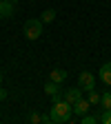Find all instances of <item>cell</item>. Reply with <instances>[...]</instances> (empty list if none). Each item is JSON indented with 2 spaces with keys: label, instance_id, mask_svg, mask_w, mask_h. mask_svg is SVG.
I'll use <instances>...</instances> for the list:
<instances>
[{
  "label": "cell",
  "instance_id": "12",
  "mask_svg": "<svg viewBox=\"0 0 111 124\" xmlns=\"http://www.w3.org/2000/svg\"><path fill=\"white\" fill-rule=\"evenodd\" d=\"M89 93V104H100V93L96 91V89H91V91H87Z\"/></svg>",
  "mask_w": 111,
  "mask_h": 124
},
{
  "label": "cell",
  "instance_id": "17",
  "mask_svg": "<svg viewBox=\"0 0 111 124\" xmlns=\"http://www.w3.org/2000/svg\"><path fill=\"white\" fill-rule=\"evenodd\" d=\"M5 98H7V91H5V89H0V100H5Z\"/></svg>",
  "mask_w": 111,
  "mask_h": 124
},
{
  "label": "cell",
  "instance_id": "15",
  "mask_svg": "<svg viewBox=\"0 0 111 124\" xmlns=\"http://www.w3.org/2000/svg\"><path fill=\"white\" fill-rule=\"evenodd\" d=\"M40 122L42 124H51V115H40Z\"/></svg>",
  "mask_w": 111,
  "mask_h": 124
},
{
  "label": "cell",
  "instance_id": "4",
  "mask_svg": "<svg viewBox=\"0 0 111 124\" xmlns=\"http://www.w3.org/2000/svg\"><path fill=\"white\" fill-rule=\"evenodd\" d=\"M13 2L11 0H0V20H5V18H11L13 16Z\"/></svg>",
  "mask_w": 111,
  "mask_h": 124
},
{
  "label": "cell",
  "instance_id": "2",
  "mask_svg": "<svg viewBox=\"0 0 111 124\" xmlns=\"http://www.w3.org/2000/svg\"><path fill=\"white\" fill-rule=\"evenodd\" d=\"M22 33H25L27 40H38V38L42 36V22H40V18H31V20H27L25 27H22Z\"/></svg>",
  "mask_w": 111,
  "mask_h": 124
},
{
  "label": "cell",
  "instance_id": "14",
  "mask_svg": "<svg viewBox=\"0 0 111 124\" xmlns=\"http://www.w3.org/2000/svg\"><path fill=\"white\" fill-rule=\"evenodd\" d=\"M98 122H102V124H111V111H104V108H102V115L98 117Z\"/></svg>",
  "mask_w": 111,
  "mask_h": 124
},
{
  "label": "cell",
  "instance_id": "5",
  "mask_svg": "<svg viewBox=\"0 0 111 124\" xmlns=\"http://www.w3.org/2000/svg\"><path fill=\"white\" fill-rule=\"evenodd\" d=\"M80 98H82V89H80V86H76V89H67V91H65V100H67L71 106H73L78 100H80Z\"/></svg>",
  "mask_w": 111,
  "mask_h": 124
},
{
  "label": "cell",
  "instance_id": "9",
  "mask_svg": "<svg viewBox=\"0 0 111 124\" xmlns=\"http://www.w3.org/2000/svg\"><path fill=\"white\" fill-rule=\"evenodd\" d=\"M44 93H47V95H56V93H60V84L53 82V80H49V82L44 84Z\"/></svg>",
  "mask_w": 111,
  "mask_h": 124
},
{
  "label": "cell",
  "instance_id": "8",
  "mask_svg": "<svg viewBox=\"0 0 111 124\" xmlns=\"http://www.w3.org/2000/svg\"><path fill=\"white\" fill-rule=\"evenodd\" d=\"M73 111L78 113V115H85V113H89V100H78L76 104H73Z\"/></svg>",
  "mask_w": 111,
  "mask_h": 124
},
{
  "label": "cell",
  "instance_id": "11",
  "mask_svg": "<svg viewBox=\"0 0 111 124\" xmlns=\"http://www.w3.org/2000/svg\"><path fill=\"white\" fill-rule=\"evenodd\" d=\"M53 20H56V9H44L40 16V22L44 24V22H53Z\"/></svg>",
  "mask_w": 111,
  "mask_h": 124
},
{
  "label": "cell",
  "instance_id": "16",
  "mask_svg": "<svg viewBox=\"0 0 111 124\" xmlns=\"http://www.w3.org/2000/svg\"><path fill=\"white\" fill-rule=\"evenodd\" d=\"M31 122L38 124V122H40V115H38V113H34V115H31Z\"/></svg>",
  "mask_w": 111,
  "mask_h": 124
},
{
  "label": "cell",
  "instance_id": "13",
  "mask_svg": "<svg viewBox=\"0 0 111 124\" xmlns=\"http://www.w3.org/2000/svg\"><path fill=\"white\" fill-rule=\"evenodd\" d=\"M80 122H82V124H96L98 117H96V115H87V113H85V115H80Z\"/></svg>",
  "mask_w": 111,
  "mask_h": 124
},
{
  "label": "cell",
  "instance_id": "3",
  "mask_svg": "<svg viewBox=\"0 0 111 124\" xmlns=\"http://www.w3.org/2000/svg\"><path fill=\"white\" fill-rule=\"evenodd\" d=\"M78 86H80L82 91H91V89H96V75L89 73V71H82L80 75H78Z\"/></svg>",
  "mask_w": 111,
  "mask_h": 124
},
{
  "label": "cell",
  "instance_id": "18",
  "mask_svg": "<svg viewBox=\"0 0 111 124\" xmlns=\"http://www.w3.org/2000/svg\"><path fill=\"white\" fill-rule=\"evenodd\" d=\"M0 82H2V71H0Z\"/></svg>",
  "mask_w": 111,
  "mask_h": 124
},
{
  "label": "cell",
  "instance_id": "1",
  "mask_svg": "<svg viewBox=\"0 0 111 124\" xmlns=\"http://www.w3.org/2000/svg\"><path fill=\"white\" fill-rule=\"evenodd\" d=\"M71 111H73V106H71L65 98L56 100L53 106H51V111H49L51 122H56V124H65V122H69V120H71Z\"/></svg>",
  "mask_w": 111,
  "mask_h": 124
},
{
  "label": "cell",
  "instance_id": "7",
  "mask_svg": "<svg viewBox=\"0 0 111 124\" xmlns=\"http://www.w3.org/2000/svg\"><path fill=\"white\" fill-rule=\"evenodd\" d=\"M49 80H53V82L62 84V82L67 80V71H65V69H53V71H51V75H49Z\"/></svg>",
  "mask_w": 111,
  "mask_h": 124
},
{
  "label": "cell",
  "instance_id": "6",
  "mask_svg": "<svg viewBox=\"0 0 111 124\" xmlns=\"http://www.w3.org/2000/svg\"><path fill=\"white\" fill-rule=\"evenodd\" d=\"M98 78H100V80H102L107 86H111V62H107V64H102V67H100Z\"/></svg>",
  "mask_w": 111,
  "mask_h": 124
},
{
  "label": "cell",
  "instance_id": "19",
  "mask_svg": "<svg viewBox=\"0 0 111 124\" xmlns=\"http://www.w3.org/2000/svg\"><path fill=\"white\" fill-rule=\"evenodd\" d=\"M11 2H13V0H11Z\"/></svg>",
  "mask_w": 111,
  "mask_h": 124
},
{
  "label": "cell",
  "instance_id": "10",
  "mask_svg": "<svg viewBox=\"0 0 111 124\" xmlns=\"http://www.w3.org/2000/svg\"><path fill=\"white\" fill-rule=\"evenodd\" d=\"M100 106L104 108V111H111V91H104L100 95Z\"/></svg>",
  "mask_w": 111,
  "mask_h": 124
}]
</instances>
